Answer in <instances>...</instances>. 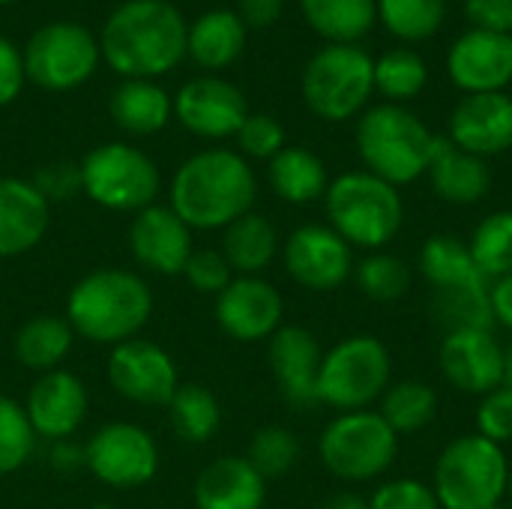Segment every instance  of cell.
<instances>
[{"label":"cell","instance_id":"obj_1","mask_svg":"<svg viewBox=\"0 0 512 509\" xmlns=\"http://www.w3.org/2000/svg\"><path fill=\"white\" fill-rule=\"evenodd\" d=\"M186 36L189 24L168 0H126L108 15L99 51L126 81H153L186 57Z\"/></svg>","mask_w":512,"mask_h":509},{"label":"cell","instance_id":"obj_2","mask_svg":"<svg viewBox=\"0 0 512 509\" xmlns=\"http://www.w3.org/2000/svg\"><path fill=\"white\" fill-rule=\"evenodd\" d=\"M258 180L234 150H201L186 159L171 180V210L192 231H225L255 204Z\"/></svg>","mask_w":512,"mask_h":509},{"label":"cell","instance_id":"obj_3","mask_svg":"<svg viewBox=\"0 0 512 509\" xmlns=\"http://www.w3.org/2000/svg\"><path fill=\"white\" fill-rule=\"evenodd\" d=\"M153 315V291L144 276L120 267H102L81 276L66 294L72 333L93 345H120L138 339Z\"/></svg>","mask_w":512,"mask_h":509},{"label":"cell","instance_id":"obj_4","mask_svg":"<svg viewBox=\"0 0 512 509\" xmlns=\"http://www.w3.org/2000/svg\"><path fill=\"white\" fill-rule=\"evenodd\" d=\"M330 228L354 249L381 252L402 231L405 207L396 186L369 174L348 171L327 186L324 195Z\"/></svg>","mask_w":512,"mask_h":509},{"label":"cell","instance_id":"obj_5","mask_svg":"<svg viewBox=\"0 0 512 509\" xmlns=\"http://www.w3.org/2000/svg\"><path fill=\"white\" fill-rule=\"evenodd\" d=\"M435 138L438 135L402 105H375L357 123V150L366 171L396 189L426 174Z\"/></svg>","mask_w":512,"mask_h":509},{"label":"cell","instance_id":"obj_6","mask_svg":"<svg viewBox=\"0 0 512 509\" xmlns=\"http://www.w3.org/2000/svg\"><path fill=\"white\" fill-rule=\"evenodd\" d=\"M510 462L504 447L483 435H462L444 447L432 492L441 509H492L507 498Z\"/></svg>","mask_w":512,"mask_h":509},{"label":"cell","instance_id":"obj_7","mask_svg":"<svg viewBox=\"0 0 512 509\" xmlns=\"http://www.w3.org/2000/svg\"><path fill=\"white\" fill-rule=\"evenodd\" d=\"M393 360L381 339L348 336L333 345L318 372V405L336 411H366L393 384Z\"/></svg>","mask_w":512,"mask_h":509},{"label":"cell","instance_id":"obj_8","mask_svg":"<svg viewBox=\"0 0 512 509\" xmlns=\"http://www.w3.org/2000/svg\"><path fill=\"white\" fill-rule=\"evenodd\" d=\"M399 453V435L378 411H345L327 423L318 441L324 468L345 483H369L390 471Z\"/></svg>","mask_w":512,"mask_h":509},{"label":"cell","instance_id":"obj_9","mask_svg":"<svg viewBox=\"0 0 512 509\" xmlns=\"http://www.w3.org/2000/svg\"><path fill=\"white\" fill-rule=\"evenodd\" d=\"M81 168V192L117 213H138L150 204H156V195L162 189V177L156 162L123 141H108L93 147Z\"/></svg>","mask_w":512,"mask_h":509},{"label":"cell","instance_id":"obj_10","mask_svg":"<svg viewBox=\"0 0 512 509\" xmlns=\"http://www.w3.org/2000/svg\"><path fill=\"white\" fill-rule=\"evenodd\" d=\"M303 99L321 120H348L375 90V60L357 45H327L303 69Z\"/></svg>","mask_w":512,"mask_h":509},{"label":"cell","instance_id":"obj_11","mask_svg":"<svg viewBox=\"0 0 512 509\" xmlns=\"http://www.w3.org/2000/svg\"><path fill=\"white\" fill-rule=\"evenodd\" d=\"M21 57H24V75L36 87L51 93H66L81 87L96 72L102 51H99V39L87 27L72 21H51L27 39Z\"/></svg>","mask_w":512,"mask_h":509},{"label":"cell","instance_id":"obj_12","mask_svg":"<svg viewBox=\"0 0 512 509\" xmlns=\"http://www.w3.org/2000/svg\"><path fill=\"white\" fill-rule=\"evenodd\" d=\"M84 468L102 486L132 492L159 474V444L138 423H105L84 444Z\"/></svg>","mask_w":512,"mask_h":509},{"label":"cell","instance_id":"obj_13","mask_svg":"<svg viewBox=\"0 0 512 509\" xmlns=\"http://www.w3.org/2000/svg\"><path fill=\"white\" fill-rule=\"evenodd\" d=\"M108 384L126 402L168 408L171 396L180 387V375H177L174 357L162 345L138 336L111 348Z\"/></svg>","mask_w":512,"mask_h":509},{"label":"cell","instance_id":"obj_14","mask_svg":"<svg viewBox=\"0 0 512 509\" xmlns=\"http://www.w3.org/2000/svg\"><path fill=\"white\" fill-rule=\"evenodd\" d=\"M288 276L306 291H336L354 276V249L330 225H300L282 246Z\"/></svg>","mask_w":512,"mask_h":509},{"label":"cell","instance_id":"obj_15","mask_svg":"<svg viewBox=\"0 0 512 509\" xmlns=\"http://www.w3.org/2000/svg\"><path fill=\"white\" fill-rule=\"evenodd\" d=\"M174 114L192 135L222 141L240 132L243 120L249 117V105L240 87H234L225 78L204 75V78L186 81L177 90Z\"/></svg>","mask_w":512,"mask_h":509},{"label":"cell","instance_id":"obj_16","mask_svg":"<svg viewBox=\"0 0 512 509\" xmlns=\"http://www.w3.org/2000/svg\"><path fill=\"white\" fill-rule=\"evenodd\" d=\"M282 315V294L261 276H234L216 297V324L243 345L270 339L282 327Z\"/></svg>","mask_w":512,"mask_h":509},{"label":"cell","instance_id":"obj_17","mask_svg":"<svg viewBox=\"0 0 512 509\" xmlns=\"http://www.w3.org/2000/svg\"><path fill=\"white\" fill-rule=\"evenodd\" d=\"M129 249L138 267L159 276H183V267L195 252L192 228L168 204H150L132 216Z\"/></svg>","mask_w":512,"mask_h":509},{"label":"cell","instance_id":"obj_18","mask_svg":"<svg viewBox=\"0 0 512 509\" xmlns=\"http://www.w3.org/2000/svg\"><path fill=\"white\" fill-rule=\"evenodd\" d=\"M87 408H90V396L84 381L66 369L39 375L24 402V414L30 420L33 435L48 438L54 444L69 441L81 429Z\"/></svg>","mask_w":512,"mask_h":509},{"label":"cell","instance_id":"obj_19","mask_svg":"<svg viewBox=\"0 0 512 509\" xmlns=\"http://www.w3.org/2000/svg\"><path fill=\"white\" fill-rule=\"evenodd\" d=\"M447 69L456 87L471 93H504L512 81V36L468 30L462 33L447 57Z\"/></svg>","mask_w":512,"mask_h":509},{"label":"cell","instance_id":"obj_20","mask_svg":"<svg viewBox=\"0 0 512 509\" xmlns=\"http://www.w3.org/2000/svg\"><path fill=\"white\" fill-rule=\"evenodd\" d=\"M441 372L456 390L483 399L504 387V348L492 330L447 333L441 342Z\"/></svg>","mask_w":512,"mask_h":509},{"label":"cell","instance_id":"obj_21","mask_svg":"<svg viewBox=\"0 0 512 509\" xmlns=\"http://www.w3.org/2000/svg\"><path fill=\"white\" fill-rule=\"evenodd\" d=\"M267 357L273 378L279 384V393L297 405L309 408L318 405V372H321V345L306 327L282 324L270 339H267Z\"/></svg>","mask_w":512,"mask_h":509},{"label":"cell","instance_id":"obj_22","mask_svg":"<svg viewBox=\"0 0 512 509\" xmlns=\"http://www.w3.org/2000/svg\"><path fill=\"white\" fill-rule=\"evenodd\" d=\"M450 141L480 159L512 147V99L507 93H471L450 117Z\"/></svg>","mask_w":512,"mask_h":509},{"label":"cell","instance_id":"obj_23","mask_svg":"<svg viewBox=\"0 0 512 509\" xmlns=\"http://www.w3.org/2000/svg\"><path fill=\"white\" fill-rule=\"evenodd\" d=\"M51 225V204L30 180L0 177V258L36 249Z\"/></svg>","mask_w":512,"mask_h":509},{"label":"cell","instance_id":"obj_24","mask_svg":"<svg viewBox=\"0 0 512 509\" xmlns=\"http://www.w3.org/2000/svg\"><path fill=\"white\" fill-rule=\"evenodd\" d=\"M192 501L198 509H264L267 480L246 456H222L198 474Z\"/></svg>","mask_w":512,"mask_h":509},{"label":"cell","instance_id":"obj_25","mask_svg":"<svg viewBox=\"0 0 512 509\" xmlns=\"http://www.w3.org/2000/svg\"><path fill=\"white\" fill-rule=\"evenodd\" d=\"M432 189L447 204H477L492 189V171L486 159L465 153L450 138H435L432 162L426 168Z\"/></svg>","mask_w":512,"mask_h":509},{"label":"cell","instance_id":"obj_26","mask_svg":"<svg viewBox=\"0 0 512 509\" xmlns=\"http://www.w3.org/2000/svg\"><path fill=\"white\" fill-rule=\"evenodd\" d=\"M111 120L129 135H156L168 126L174 114V99L156 84L144 78L123 81L108 102Z\"/></svg>","mask_w":512,"mask_h":509},{"label":"cell","instance_id":"obj_27","mask_svg":"<svg viewBox=\"0 0 512 509\" xmlns=\"http://www.w3.org/2000/svg\"><path fill=\"white\" fill-rule=\"evenodd\" d=\"M420 273L435 291L489 288L492 282L480 273L465 240L453 234H432L420 249Z\"/></svg>","mask_w":512,"mask_h":509},{"label":"cell","instance_id":"obj_28","mask_svg":"<svg viewBox=\"0 0 512 509\" xmlns=\"http://www.w3.org/2000/svg\"><path fill=\"white\" fill-rule=\"evenodd\" d=\"M246 48V24L231 9L204 12L186 36V54L204 69L231 66Z\"/></svg>","mask_w":512,"mask_h":509},{"label":"cell","instance_id":"obj_29","mask_svg":"<svg viewBox=\"0 0 512 509\" xmlns=\"http://www.w3.org/2000/svg\"><path fill=\"white\" fill-rule=\"evenodd\" d=\"M219 252L237 276H261L279 255V234L267 216L249 210L225 228Z\"/></svg>","mask_w":512,"mask_h":509},{"label":"cell","instance_id":"obj_30","mask_svg":"<svg viewBox=\"0 0 512 509\" xmlns=\"http://www.w3.org/2000/svg\"><path fill=\"white\" fill-rule=\"evenodd\" d=\"M72 342H75V333L66 318L36 315L18 327V333L12 339V354L24 369L45 375V372L60 369V363L72 351Z\"/></svg>","mask_w":512,"mask_h":509},{"label":"cell","instance_id":"obj_31","mask_svg":"<svg viewBox=\"0 0 512 509\" xmlns=\"http://www.w3.org/2000/svg\"><path fill=\"white\" fill-rule=\"evenodd\" d=\"M273 192L288 204H312L327 195V168L306 147H282L267 168Z\"/></svg>","mask_w":512,"mask_h":509},{"label":"cell","instance_id":"obj_32","mask_svg":"<svg viewBox=\"0 0 512 509\" xmlns=\"http://www.w3.org/2000/svg\"><path fill=\"white\" fill-rule=\"evenodd\" d=\"M309 27L330 45H354L378 18L375 0H300Z\"/></svg>","mask_w":512,"mask_h":509},{"label":"cell","instance_id":"obj_33","mask_svg":"<svg viewBox=\"0 0 512 509\" xmlns=\"http://www.w3.org/2000/svg\"><path fill=\"white\" fill-rule=\"evenodd\" d=\"M171 426L186 444H207L222 423L219 399L204 384H180L168 402Z\"/></svg>","mask_w":512,"mask_h":509},{"label":"cell","instance_id":"obj_34","mask_svg":"<svg viewBox=\"0 0 512 509\" xmlns=\"http://www.w3.org/2000/svg\"><path fill=\"white\" fill-rule=\"evenodd\" d=\"M378 414L396 435H414L435 420L438 396L423 381H396L384 390Z\"/></svg>","mask_w":512,"mask_h":509},{"label":"cell","instance_id":"obj_35","mask_svg":"<svg viewBox=\"0 0 512 509\" xmlns=\"http://www.w3.org/2000/svg\"><path fill=\"white\" fill-rule=\"evenodd\" d=\"M432 315L438 327L447 333H465V330H492V300L489 288H465V291H435L432 297Z\"/></svg>","mask_w":512,"mask_h":509},{"label":"cell","instance_id":"obj_36","mask_svg":"<svg viewBox=\"0 0 512 509\" xmlns=\"http://www.w3.org/2000/svg\"><path fill=\"white\" fill-rule=\"evenodd\" d=\"M468 249L480 267V273L495 282V279H504L512 273V210H498L492 216H486L471 240H468Z\"/></svg>","mask_w":512,"mask_h":509},{"label":"cell","instance_id":"obj_37","mask_svg":"<svg viewBox=\"0 0 512 509\" xmlns=\"http://www.w3.org/2000/svg\"><path fill=\"white\" fill-rule=\"evenodd\" d=\"M354 279L360 291L375 303H396L411 288V270L402 258L390 252H369L360 264H354Z\"/></svg>","mask_w":512,"mask_h":509},{"label":"cell","instance_id":"obj_38","mask_svg":"<svg viewBox=\"0 0 512 509\" xmlns=\"http://www.w3.org/2000/svg\"><path fill=\"white\" fill-rule=\"evenodd\" d=\"M447 0H378V18L408 42L429 39L444 24Z\"/></svg>","mask_w":512,"mask_h":509},{"label":"cell","instance_id":"obj_39","mask_svg":"<svg viewBox=\"0 0 512 509\" xmlns=\"http://www.w3.org/2000/svg\"><path fill=\"white\" fill-rule=\"evenodd\" d=\"M429 81V69L420 54L408 48H393L375 60V90L387 99H414Z\"/></svg>","mask_w":512,"mask_h":509},{"label":"cell","instance_id":"obj_40","mask_svg":"<svg viewBox=\"0 0 512 509\" xmlns=\"http://www.w3.org/2000/svg\"><path fill=\"white\" fill-rule=\"evenodd\" d=\"M246 459H249V465L264 480H276V477H285L297 465L300 444H297L291 429H285V426H264V429H258L252 435Z\"/></svg>","mask_w":512,"mask_h":509},{"label":"cell","instance_id":"obj_41","mask_svg":"<svg viewBox=\"0 0 512 509\" xmlns=\"http://www.w3.org/2000/svg\"><path fill=\"white\" fill-rule=\"evenodd\" d=\"M36 435L24 414V405L0 393V477L15 474L33 456Z\"/></svg>","mask_w":512,"mask_h":509},{"label":"cell","instance_id":"obj_42","mask_svg":"<svg viewBox=\"0 0 512 509\" xmlns=\"http://www.w3.org/2000/svg\"><path fill=\"white\" fill-rule=\"evenodd\" d=\"M234 138L240 144V156H249V159L270 162L285 147V129L270 114H249Z\"/></svg>","mask_w":512,"mask_h":509},{"label":"cell","instance_id":"obj_43","mask_svg":"<svg viewBox=\"0 0 512 509\" xmlns=\"http://www.w3.org/2000/svg\"><path fill=\"white\" fill-rule=\"evenodd\" d=\"M183 279L198 291V294H213L219 297L231 279H234V270L228 267L225 255L219 249H195L192 258L186 261L183 267Z\"/></svg>","mask_w":512,"mask_h":509},{"label":"cell","instance_id":"obj_44","mask_svg":"<svg viewBox=\"0 0 512 509\" xmlns=\"http://www.w3.org/2000/svg\"><path fill=\"white\" fill-rule=\"evenodd\" d=\"M369 509H441V504L432 486L402 477V480L381 483L375 495L369 498Z\"/></svg>","mask_w":512,"mask_h":509},{"label":"cell","instance_id":"obj_45","mask_svg":"<svg viewBox=\"0 0 512 509\" xmlns=\"http://www.w3.org/2000/svg\"><path fill=\"white\" fill-rule=\"evenodd\" d=\"M477 435H483L486 441L504 447L512 441V390L510 387H498L492 393H486L480 399L477 408Z\"/></svg>","mask_w":512,"mask_h":509},{"label":"cell","instance_id":"obj_46","mask_svg":"<svg viewBox=\"0 0 512 509\" xmlns=\"http://www.w3.org/2000/svg\"><path fill=\"white\" fill-rule=\"evenodd\" d=\"M39 195L51 204V201H66L75 192H81V168L72 162H51L45 168H39V174L30 180Z\"/></svg>","mask_w":512,"mask_h":509},{"label":"cell","instance_id":"obj_47","mask_svg":"<svg viewBox=\"0 0 512 509\" xmlns=\"http://www.w3.org/2000/svg\"><path fill=\"white\" fill-rule=\"evenodd\" d=\"M465 12L477 30L512 36V0H468Z\"/></svg>","mask_w":512,"mask_h":509},{"label":"cell","instance_id":"obj_48","mask_svg":"<svg viewBox=\"0 0 512 509\" xmlns=\"http://www.w3.org/2000/svg\"><path fill=\"white\" fill-rule=\"evenodd\" d=\"M24 57L21 51L6 39L0 36V108L15 102L21 87H24Z\"/></svg>","mask_w":512,"mask_h":509},{"label":"cell","instance_id":"obj_49","mask_svg":"<svg viewBox=\"0 0 512 509\" xmlns=\"http://www.w3.org/2000/svg\"><path fill=\"white\" fill-rule=\"evenodd\" d=\"M237 15L246 27H270L282 15V0H240Z\"/></svg>","mask_w":512,"mask_h":509},{"label":"cell","instance_id":"obj_50","mask_svg":"<svg viewBox=\"0 0 512 509\" xmlns=\"http://www.w3.org/2000/svg\"><path fill=\"white\" fill-rule=\"evenodd\" d=\"M489 300H492V315L498 324H504L512 333V273L504 279H495L489 285Z\"/></svg>","mask_w":512,"mask_h":509},{"label":"cell","instance_id":"obj_51","mask_svg":"<svg viewBox=\"0 0 512 509\" xmlns=\"http://www.w3.org/2000/svg\"><path fill=\"white\" fill-rule=\"evenodd\" d=\"M324 509H369V501L357 492H339L324 504Z\"/></svg>","mask_w":512,"mask_h":509},{"label":"cell","instance_id":"obj_52","mask_svg":"<svg viewBox=\"0 0 512 509\" xmlns=\"http://www.w3.org/2000/svg\"><path fill=\"white\" fill-rule=\"evenodd\" d=\"M504 387L512 390V342L504 348Z\"/></svg>","mask_w":512,"mask_h":509},{"label":"cell","instance_id":"obj_53","mask_svg":"<svg viewBox=\"0 0 512 509\" xmlns=\"http://www.w3.org/2000/svg\"><path fill=\"white\" fill-rule=\"evenodd\" d=\"M507 498L512 501V468H510V477H507Z\"/></svg>","mask_w":512,"mask_h":509},{"label":"cell","instance_id":"obj_54","mask_svg":"<svg viewBox=\"0 0 512 509\" xmlns=\"http://www.w3.org/2000/svg\"><path fill=\"white\" fill-rule=\"evenodd\" d=\"M492 509H512V507H504V504H498V507H492Z\"/></svg>","mask_w":512,"mask_h":509},{"label":"cell","instance_id":"obj_55","mask_svg":"<svg viewBox=\"0 0 512 509\" xmlns=\"http://www.w3.org/2000/svg\"><path fill=\"white\" fill-rule=\"evenodd\" d=\"M6 3H12V0H0V6H6Z\"/></svg>","mask_w":512,"mask_h":509},{"label":"cell","instance_id":"obj_56","mask_svg":"<svg viewBox=\"0 0 512 509\" xmlns=\"http://www.w3.org/2000/svg\"><path fill=\"white\" fill-rule=\"evenodd\" d=\"M96 509H111V507H96Z\"/></svg>","mask_w":512,"mask_h":509}]
</instances>
